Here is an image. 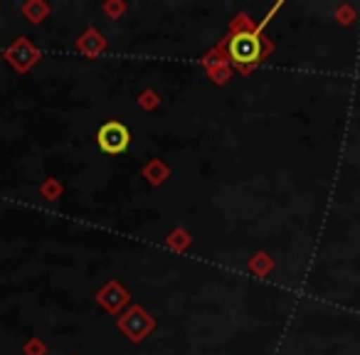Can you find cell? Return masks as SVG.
<instances>
[{"instance_id":"cell-2","label":"cell","mask_w":360,"mask_h":355,"mask_svg":"<svg viewBox=\"0 0 360 355\" xmlns=\"http://www.w3.org/2000/svg\"><path fill=\"white\" fill-rule=\"evenodd\" d=\"M129 141H131V134L121 121H106V124L96 131V143L109 155L124 153V150L129 148Z\"/></svg>"},{"instance_id":"cell-1","label":"cell","mask_w":360,"mask_h":355,"mask_svg":"<svg viewBox=\"0 0 360 355\" xmlns=\"http://www.w3.org/2000/svg\"><path fill=\"white\" fill-rule=\"evenodd\" d=\"M279 11V6H274L269 11V15H266V20H269L274 13ZM266 20H262V25L257 27V30H245V32H237L235 37L230 40V55H232V62H237V65H255V62L262 60V55H264V47H262V30H264Z\"/></svg>"}]
</instances>
